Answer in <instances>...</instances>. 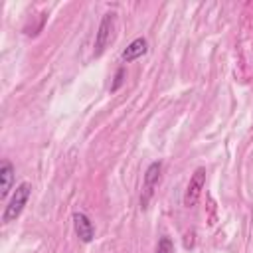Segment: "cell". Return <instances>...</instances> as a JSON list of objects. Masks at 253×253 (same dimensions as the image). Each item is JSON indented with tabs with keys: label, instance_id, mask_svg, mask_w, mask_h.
<instances>
[{
	"label": "cell",
	"instance_id": "6da1fadb",
	"mask_svg": "<svg viewBox=\"0 0 253 253\" xmlns=\"http://www.w3.org/2000/svg\"><path fill=\"white\" fill-rule=\"evenodd\" d=\"M30 194H32V186H30L28 182H22V184L16 186V192H14V196L10 198V202H8V206H6L4 213H2V221H4V223L16 221V219L22 215V211H24L28 200H30Z\"/></svg>",
	"mask_w": 253,
	"mask_h": 253
},
{
	"label": "cell",
	"instance_id": "277c9868",
	"mask_svg": "<svg viewBox=\"0 0 253 253\" xmlns=\"http://www.w3.org/2000/svg\"><path fill=\"white\" fill-rule=\"evenodd\" d=\"M113 24H115V14H113V12H107V14L101 18V24H99V28H97L95 49H93V55H95V57H99V55L105 51V47H107V43H109V40H111Z\"/></svg>",
	"mask_w": 253,
	"mask_h": 253
},
{
	"label": "cell",
	"instance_id": "52a82bcc",
	"mask_svg": "<svg viewBox=\"0 0 253 253\" xmlns=\"http://www.w3.org/2000/svg\"><path fill=\"white\" fill-rule=\"evenodd\" d=\"M14 164L10 160H2V166H0V198L4 200L10 190H12V184H14Z\"/></svg>",
	"mask_w": 253,
	"mask_h": 253
},
{
	"label": "cell",
	"instance_id": "8992f818",
	"mask_svg": "<svg viewBox=\"0 0 253 253\" xmlns=\"http://www.w3.org/2000/svg\"><path fill=\"white\" fill-rule=\"evenodd\" d=\"M146 51H148V42H146V38H136V40H132V42L123 49L121 59H123L125 63H130V61L142 57Z\"/></svg>",
	"mask_w": 253,
	"mask_h": 253
},
{
	"label": "cell",
	"instance_id": "5b68a950",
	"mask_svg": "<svg viewBox=\"0 0 253 253\" xmlns=\"http://www.w3.org/2000/svg\"><path fill=\"white\" fill-rule=\"evenodd\" d=\"M73 227H75V233L77 237L83 241V243H91L93 237H95V227L91 223V219L81 213V211H75L73 213Z\"/></svg>",
	"mask_w": 253,
	"mask_h": 253
},
{
	"label": "cell",
	"instance_id": "3957f363",
	"mask_svg": "<svg viewBox=\"0 0 253 253\" xmlns=\"http://www.w3.org/2000/svg\"><path fill=\"white\" fill-rule=\"evenodd\" d=\"M204 186H206V168L200 166L194 170V174L190 176V182L186 186V192H184V206L186 208H194L198 204Z\"/></svg>",
	"mask_w": 253,
	"mask_h": 253
},
{
	"label": "cell",
	"instance_id": "7a4b0ae2",
	"mask_svg": "<svg viewBox=\"0 0 253 253\" xmlns=\"http://www.w3.org/2000/svg\"><path fill=\"white\" fill-rule=\"evenodd\" d=\"M160 172H162V162L154 160L148 164L146 172H144V180H142V196H140V208L146 210L152 196H154V188L160 180Z\"/></svg>",
	"mask_w": 253,
	"mask_h": 253
},
{
	"label": "cell",
	"instance_id": "ba28073f",
	"mask_svg": "<svg viewBox=\"0 0 253 253\" xmlns=\"http://www.w3.org/2000/svg\"><path fill=\"white\" fill-rule=\"evenodd\" d=\"M156 253H174V241L168 235H162L156 245Z\"/></svg>",
	"mask_w": 253,
	"mask_h": 253
},
{
	"label": "cell",
	"instance_id": "9c48e42d",
	"mask_svg": "<svg viewBox=\"0 0 253 253\" xmlns=\"http://www.w3.org/2000/svg\"><path fill=\"white\" fill-rule=\"evenodd\" d=\"M123 81H125V67H119L117 73H115V81H113V85H111V93L119 91V87L123 85Z\"/></svg>",
	"mask_w": 253,
	"mask_h": 253
}]
</instances>
